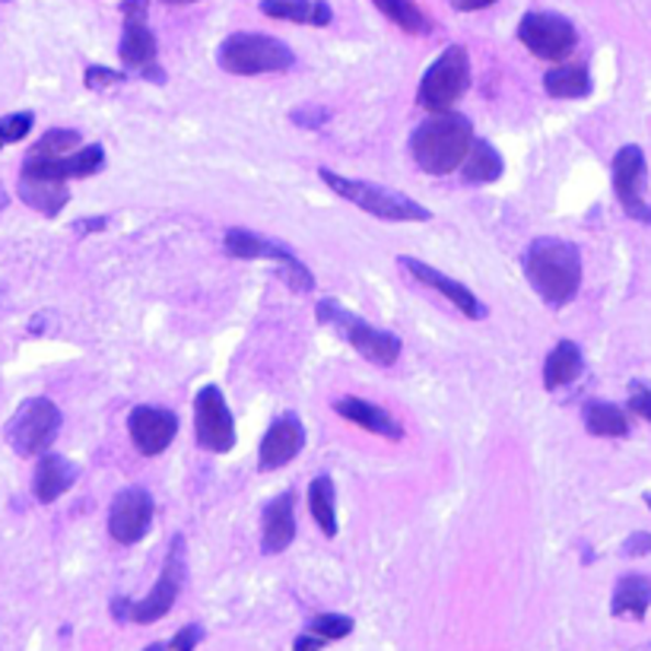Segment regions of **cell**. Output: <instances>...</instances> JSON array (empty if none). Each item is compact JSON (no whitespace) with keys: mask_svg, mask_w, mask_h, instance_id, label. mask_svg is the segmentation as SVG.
I'll list each match as a JSON object with an SVG mask.
<instances>
[{"mask_svg":"<svg viewBox=\"0 0 651 651\" xmlns=\"http://www.w3.org/2000/svg\"><path fill=\"white\" fill-rule=\"evenodd\" d=\"M521 265L534 293L553 308L572 302L582 287V255L565 238H534Z\"/></svg>","mask_w":651,"mask_h":651,"instance_id":"1","label":"cell"},{"mask_svg":"<svg viewBox=\"0 0 651 651\" xmlns=\"http://www.w3.org/2000/svg\"><path fill=\"white\" fill-rule=\"evenodd\" d=\"M474 144V124L458 112H439L411 134L416 166L429 176H451Z\"/></svg>","mask_w":651,"mask_h":651,"instance_id":"2","label":"cell"},{"mask_svg":"<svg viewBox=\"0 0 651 651\" xmlns=\"http://www.w3.org/2000/svg\"><path fill=\"white\" fill-rule=\"evenodd\" d=\"M318 172L337 198L350 201L353 207L366 210L375 220H388V223H426V220H433V210L416 204L414 198H407L401 191H391L385 184L347 178L340 172H330V169H318Z\"/></svg>","mask_w":651,"mask_h":651,"instance_id":"3","label":"cell"},{"mask_svg":"<svg viewBox=\"0 0 651 651\" xmlns=\"http://www.w3.org/2000/svg\"><path fill=\"white\" fill-rule=\"evenodd\" d=\"M216 60L226 74L236 77H258V74H283L296 64L290 45L261 32H233L223 38Z\"/></svg>","mask_w":651,"mask_h":651,"instance_id":"4","label":"cell"},{"mask_svg":"<svg viewBox=\"0 0 651 651\" xmlns=\"http://www.w3.org/2000/svg\"><path fill=\"white\" fill-rule=\"evenodd\" d=\"M184 575H188V553H184V537L178 534L169 547V557H166V565L153 585V592L141 601H131V597H115L112 610L119 620H131V622H156L162 620L172 607H176L178 594L184 588Z\"/></svg>","mask_w":651,"mask_h":651,"instance_id":"5","label":"cell"},{"mask_svg":"<svg viewBox=\"0 0 651 651\" xmlns=\"http://www.w3.org/2000/svg\"><path fill=\"white\" fill-rule=\"evenodd\" d=\"M471 89V58H468V48L464 45H448L439 58L433 60L419 80L416 89V102L439 115V112H451L464 92Z\"/></svg>","mask_w":651,"mask_h":651,"instance_id":"6","label":"cell"},{"mask_svg":"<svg viewBox=\"0 0 651 651\" xmlns=\"http://www.w3.org/2000/svg\"><path fill=\"white\" fill-rule=\"evenodd\" d=\"M315 315H318L322 325L337 327L353 344V350L362 359H369V362H375L382 369L394 366L401 359V350H404L401 347V337H394L391 330H382V327L362 322L359 315L347 312L337 299H322L318 308H315Z\"/></svg>","mask_w":651,"mask_h":651,"instance_id":"7","label":"cell"},{"mask_svg":"<svg viewBox=\"0 0 651 651\" xmlns=\"http://www.w3.org/2000/svg\"><path fill=\"white\" fill-rule=\"evenodd\" d=\"M60 433V411L48 397H30L20 404V411L7 423V442L13 445L16 454L32 458L48 451Z\"/></svg>","mask_w":651,"mask_h":651,"instance_id":"8","label":"cell"},{"mask_svg":"<svg viewBox=\"0 0 651 651\" xmlns=\"http://www.w3.org/2000/svg\"><path fill=\"white\" fill-rule=\"evenodd\" d=\"M194 439L213 454H226L236 448V419L216 385L201 388L194 394Z\"/></svg>","mask_w":651,"mask_h":651,"instance_id":"9","label":"cell"},{"mask_svg":"<svg viewBox=\"0 0 651 651\" xmlns=\"http://www.w3.org/2000/svg\"><path fill=\"white\" fill-rule=\"evenodd\" d=\"M518 38L534 58L553 60V64L569 58L579 45L575 26L557 13H525L518 23Z\"/></svg>","mask_w":651,"mask_h":651,"instance_id":"10","label":"cell"},{"mask_svg":"<svg viewBox=\"0 0 651 651\" xmlns=\"http://www.w3.org/2000/svg\"><path fill=\"white\" fill-rule=\"evenodd\" d=\"M614 191L626 216L651 226V207L646 204V153L636 144L614 156Z\"/></svg>","mask_w":651,"mask_h":651,"instance_id":"11","label":"cell"},{"mask_svg":"<svg viewBox=\"0 0 651 651\" xmlns=\"http://www.w3.org/2000/svg\"><path fill=\"white\" fill-rule=\"evenodd\" d=\"M149 525H153V496L141 486L121 490L109 512V534L124 547H134L147 537Z\"/></svg>","mask_w":651,"mask_h":651,"instance_id":"12","label":"cell"},{"mask_svg":"<svg viewBox=\"0 0 651 651\" xmlns=\"http://www.w3.org/2000/svg\"><path fill=\"white\" fill-rule=\"evenodd\" d=\"M127 433H131V442L137 445L141 454L147 458H156L162 454L172 439L178 436V416L166 407H134L131 416H127Z\"/></svg>","mask_w":651,"mask_h":651,"instance_id":"13","label":"cell"},{"mask_svg":"<svg viewBox=\"0 0 651 651\" xmlns=\"http://www.w3.org/2000/svg\"><path fill=\"white\" fill-rule=\"evenodd\" d=\"M105 166V149L99 144L89 147H77L67 156H26L23 162V176H42V178H89L96 176Z\"/></svg>","mask_w":651,"mask_h":651,"instance_id":"14","label":"cell"},{"mask_svg":"<svg viewBox=\"0 0 651 651\" xmlns=\"http://www.w3.org/2000/svg\"><path fill=\"white\" fill-rule=\"evenodd\" d=\"M397 265L404 267L411 277H414L416 283H423V287H433L436 293H442L464 318H471V322H483L486 318V305L480 302V299L464 287V283H458V280H451L448 273L442 270H436L433 265H426V261H416V258H397Z\"/></svg>","mask_w":651,"mask_h":651,"instance_id":"15","label":"cell"},{"mask_svg":"<svg viewBox=\"0 0 651 651\" xmlns=\"http://www.w3.org/2000/svg\"><path fill=\"white\" fill-rule=\"evenodd\" d=\"M305 445V426L302 419L293 414L280 416L261 439V451H258V471H280L287 468Z\"/></svg>","mask_w":651,"mask_h":651,"instance_id":"16","label":"cell"},{"mask_svg":"<svg viewBox=\"0 0 651 651\" xmlns=\"http://www.w3.org/2000/svg\"><path fill=\"white\" fill-rule=\"evenodd\" d=\"M296 540V496L283 493L265 505L261 515V550L267 557L283 553Z\"/></svg>","mask_w":651,"mask_h":651,"instance_id":"17","label":"cell"},{"mask_svg":"<svg viewBox=\"0 0 651 651\" xmlns=\"http://www.w3.org/2000/svg\"><path fill=\"white\" fill-rule=\"evenodd\" d=\"M77 464H70L58 451H42L38 464H35V480H32V493L38 503H58L60 496L77 483Z\"/></svg>","mask_w":651,"mask_h":651,"instance_id":"18","label":"cell"},{"mask_svg":"<svg viewBox=\"0 0 651 651\" xmlns=\"http://www.w3.org/2000/svg\"><path fill=\"white\" fill-rule=\"evenodd\" d=\"M334 414H340L344 419L362 426L366 433L382 436L388 442H401V439H404V426L388 414V411L375 407L372 401H362V397H337V401H334Z\"/></svg>","mask_w":651,"mask_h":651,"instance_id":"19","label":"cell"},{"mask_svg":"<svg viewBox=\"0 0 651 651\" xmlns=\"http://www.w3.org/2000/svg\"><path fill=\"white\" fill-rule=\"evenodd\" d=\"M226 251L233 258H242V261H277V267L296 261L293 248H287L280 242H270V238L258 236V233L238 229V226L226 233Z\"/></svg>","mask_w":651,"mask_h":651,"instance_id":"20","label":"cell"},{"mask_svg":"<svg viewBox=\"0 0 651 651\" xmlns=\"http://www.w3.org/2000/svg\"><path fill=\"white\" fill-rule=\"evenodd\" d=\"M23 204H30L32 210H38L42 216H58L64 204H67V181L58 178H42V176H20L16 184Z\"/></svg>","mask_w":651,"mask_h":651,"instance_id":"21","label":"cell"},{"mask_svg":"<svg viewBox=\"0 0 651 651\" xmlns=\"http://www.w3.org/2000/svg\"><path fill=\"white\" fill-rule=\"evenodd\" d=\"M582 372H585V356L579 350V344L560 340L543 362V388L560 391V388L572 385Z\"/></svg>","mask_w":651,"mask_h":651,"instance_id":"22","label":"cell"},{"mask_svg":"<svg viewBox=\"0 0 651 651\" xmlns=\"http://www.w3.org/2000/svg\"><path fill=\"white\" fill-rule=\"evenodd\" d=\"M261 13L270 20H287L302 26H327L334 20V10L325 0H261Z\"/></svg>","mask_w":651,"mask_h":651,"instance_id":"23","label":"cell"},{"mask_svg":"<svg viewBox=\"0 0 651 651\" xmlns=\"http://www.w3.org/2000/svg\"><path fill=\"white\" fill-rule=\"evenodd\" d=\"M651 607V582L646 575H622L614 588L610 614L622 620H646Z\"/></svg>","mask_w":651,"mask_h":651,"instance_id":"24","label":"cell"},{"mask_svg":"<svg viewBox=\"0 0 651 651\" xmlns=\"http://www.w3.org/2000/svg\"><path fill=\"white\" fill-rule=\"evenodd\" d=\"M119 55L127 67H137V70H147L156 64V35L149 32L147 20H124Z\"/></svg>","mask_w":651,"mask_h":651,"instance_id":"25","label":"cell"},{"mask_svg":"<svg viewBox=\"0 0 651 651\" xmlns=\"http://www.w3.org/2000/svg\"><path fill=\"white\" fill-rule=\"evenodd\" d=\"M461 166H464V181L468 184H490V181L503 178L505 172L500 149L493 147L490 141H480V137H474V144H471Z\"/></svg>","mask_w":651,"mask_h":651,"instance_id":"26","label":"cell"},{"mask_svg":"<svg viewBox=\"0 0 651 651\" xmlns=\"http://www.w3.org/2000/svg\"><path fill=\"white\" fill-rule=\"evenodd\" d=\"M543 89L553 99H585L592 92V74L585 64H560V67L547 70Z\"/></svg>","mask_w":651,"mask_h":651,"instance_id":"27","label":"cell"},{"mask_svg":"<svg viewBox=\"0 0 651 651\" xmlns=\"http://www.w3.org/2000/svg\"><path fill=\"white\" fill-rule=\"evenodd\" d=\"M582 419H585V429L592 436H604V439H622V436H629V419H626V414H622L617 404L588 401L585 411H582Z\"/></svg>","mask_w":651,"mask_h":651,"instance_id":"28","label":"cell"},{"mask_svg":"<svg viewBox=\"0 0 651 651\" xmlns=\"http://www.w3.org/2000/svg\"><path fill=\"white\" fill-rule=\"evenodd\" d=\"M308 508L315 525L325 537H337V500H334V480L327 474L315 476L308 483Z\"/></svg>","mask_w":651,"mask_h":651,"instance_id":"29","label":"cell"},{"mask_svg":"<svg viewBox=\"0 0 651 651\" xmlns=\"http://www.w3.org/2000/svg\"><path fill=\"white\" fill-rule=\"evenodd\" d=\"M372 3L385 13L397 30L411 32V35H426L433 30L429 16L416 7L414 0H372Z\"/></svg>","mask_w":651,"mask_h":651,"instance_id":"30","label":"cell"},{"mask_svg":"<svg viewBox=\"0 0 651 651\" xmlns=\"http://www.w3.org/2000/svg\"><path fill=\"white\" fill-rule=\"evenodd\" d=\"M77 147H83V137L80 131H70V127H52L42 134V141L30 149V156H67Z\"/></svg>","mask_w":651,"mask_h":651,"instance_id":"31","label":"cell"},{"mask_svg":"<svg viewBox=\"0 0 651 651\" xmlns=\"http://www.w3.org/2000/svg\"><path fill=\"white\" fill-rule=\"evenodd\" d=\"M308 632L312 636H322L325 642H337V639H344V636L353 632V620L344 617V614H322V617H315V620L308 622Z\"/></svg>","mask_w":651,"mask_h":651,"instance_id":"32","label":"cell"},{"mask_svg":"<svg viewBox=\"0 0 651 651\" xmlns=\"http://www.w3.org/2000/svg\"><path fill=\"white\" fill-rule=\"evenodd\" d=\"M35 124L32 112H13V115H3L0 119V149L10 147V144H20Z\"/></svg>","mask_w":651,"mask_h":651,"instance_id":"33","label":"cell"},{"mask_svg":"<svg viewBox=\"0 0 651 651\" xmlns=\"http://www.w3.org/2000/svg\"><path fill=\"white\" fill-rule=\"evenodd\" d=\"M124 80H127V74L124 70H112V67H87V74H83L87 89H109L115 87V83H124Z\"/></svg>","mask_w":651,"mask_h":651,"instance_id":"34","label":"cell"},{"mask_svg":"<svg viewBox=\"0 0 651 651\" xmlns=\"http://www.w3.org/2000/svg\"><path fill=\"white\" fill-rule=\"evenodd\" d=\"M629 411L651 423V385H646V382H632L629 385Z\"/></svg>","mask_w":651,"mask_h":651,"instance_id":"35","label":"cell"},{"mask_svg":"<svg viewBox=\"0 0 651 651\" xmlns=\"http://www.w3.org/2000/svg\"><path fill=\"white\" fill-rule=\"evenodd\" d=\"M204 639V629L201 626H194V622H188V626H181L176 636H172V642H169V649L172 651H194L198 649V642Z\"/></svg>","mask_w":651,"mask_h":651,"instance_id":"36","label":"cell"},{"mask_svg":"<svg viewBox=\"0 0 651 651\" xmlns=\"http://www.w3.org/2000/svg\"><path fill=\"white\" fill-rule=\"evenodd\" d=\"M622 553H626V557H646V553H651V534H629V540L622 543Z\"/></svg>","mask_w":651,"mask_h":651,"instance_id":"37","label":"cell"},{"mask_svg":"<svg viewBox=\"0 0 651 651\" xmlns=\"http://www.w3.org/2000/svg\"><path fill=\"white\" fill-rule=\"evenodd\" d=\"M121 13H124V20H147L149 0H124Z\"/></svg>","mask_w":651,"mask_h":651,"instance_id":"38","label":"cell"},{"mask_svg":"<svg viewBox=\"0 0 651 651\" xmlns=\"http://www.w3.org/2000/svg\"><path fill=\"white\" fill-rule=\"evenodd\" d=\"M327 642L322 636H312V632H305V636H299L296 642H293V651H322Z\"/></svg>","mask_w":651,"mask_h":651,"instance_id":"39","label":"cell"},{"mask_svg":"<svg viewBox=\"0 0 651 651\" xmlns=\"http://www.w3.org/2000/svg\"><path fill=\"white\" fill-rule=\"evenodd\" d=\"M454 10H461V13H474V10H486V7H493L496 0H448Z\"/></svg>","mask_w":651,"mask_h":651,"instance_id":"40","label":"cell"},{"mask_svg":"<svg viewBox=\"0 0 651 651\" xmlns=\"http://www.w3.org/2000/svg\"><path fill=\"white\" fill-rule=\"evenodd\" d=\"M166 3H194V0H166Z\"/></svg>","mask_w":651,"mask_h":651,"instance_id":"41","label":"cell"},{"mask_svg":"<svg viewBox=\"0 0 651 651\" xmlns=\"http://www.w3.org/2000/svg\"><path fill=\"white\" fill-rule=\"evenodd\" d=\"M147 651H166V649H162V646H149Z\"/></svg>","mask_w":651,"mask_h":651,"instance_id":"42","label":"cell"},{"mask_svg":"<svg viewBox=\"0 0 651 651\" xmlns=\"http://www.w3.org/2000/svg\"><path fill=\"white\" fill-rule=\"evenodd\" d=\"M646 503H649V508H651V493H646Z\"/></svg>","mask_w":651,"mask_h":651,"instance_id":"43","label":"cell"}]
</instances>
